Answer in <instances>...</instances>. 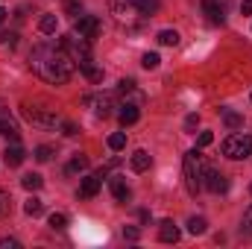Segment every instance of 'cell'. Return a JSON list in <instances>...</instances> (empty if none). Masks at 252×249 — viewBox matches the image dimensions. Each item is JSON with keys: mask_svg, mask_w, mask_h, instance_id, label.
Returning a JSON list of instances; mask_svg holds the SVG:
<instances>
[{"mask_svg": "<svg viewBox=\"0 0 252 249\" xmlns=\"http://www.w3.org/2000/svg\"><path fill=\"white\" fill-rule=\"evenodd\" d=\"M30 67H32V73H38L44 82H50V85H64L70 76H73V67L76 62L64 53V47L59 44H38V47H32V53H30Z\"/></svg>", "mask_w": 252, "mask_h": 249, "instance_id": "obj_1", "label": "cell"}, {"mask_svg": "<svg viewBox=\"0 0 252 249\" xmlns=\"http://www.w3.org/2000/svg\"><path fill=\"white\" fill-rule=\"evenodd\" d=\"M205 156L199 150H190L185 156V164H182V173H185V187H188L190 196H196L202 190V182H205Z\"/></svg>", "mask_w": 252, "mask_h": 249, "instance_id": "obj_2", "label": "cell"}, {"mask_svg": "<svg viewBox=\"0 0 252 249\" xmlns=\"http://www.w3.org/2000/svg\"><path fill=\"white\" fill-rule=\"evenodd\" d=\"M223 156H226V158H235V161L250 158L252 156V135H247V132L229 135V138L223 141Z\"/></svg>", "mask_w": 252, "mask_h": 249, "instance_id": "obj_3", "label": "cell"}, {"mask_svg": "<svg viewBox=\"0 0 252 249\" xmlns=\"http://www.w3.org/2000/svg\"><path fill=\"white\" fill-rule=\"evenodd\" d=\"M24 118L30 124L41 126V129H56L62 126V118L53 112V109H44V106H24Z\"/></svg>", "mask_w": 252, "mask_h": 249, "instance_id": "obj_4", "label": "cell"}, {"mask_svg": "<svg viewBox=\"0 0 252 249\" xmlns=\"http://www.w3.org/2000/svg\"><path fill=\"white\" fill-rule=\"evenodd\" d=\"M109 12H112V18L121 24V27H135V21H138V3L135 0H109Z\"/></svg>", "mask_w": 252, "mask_h": 249, "instance_id": "obj_5", "label": "cell"}, {"mask_svg": "<svg viewBox=\"0 0 252 249\" xmlns=\"http://www.w3.org/2000/svg\"><path fill=\"white\" fill-rule=\"evenodd\" d=\"M59 44L64 47V53L76 62V67L82 62H91V44H88V38H82V35H79V38H76V35H64Z\"/></svg>", "mask_w": 252, "mask_h": 249, "instance_id": "obj_6", "label": "cell"}, {"mask_svg": "<svg viewBox=\"0 0 252 249\" xmlns=\"http://www.w3.org/2000/svg\"><path fill=\"white\" fill-rule=\"evenodd\" d=\"M73 30H76V35H82V38H97L100 35V30H103V24H100V18L97 15H79L76 18V24H73Z\"/></svg>", "mask_w": 252, "mask_h": 249, "instance_id": "obj_7", "label": "cell"}, {"mask_svg": "<svg viewBox=\"0 0 252 249\" xmlns=\"http://www.w3.org/2000/svg\"><path fill=\"white\" fill-rule=\"evenodd\" d=\"M82 103H85V106H94V109H97V115H103V118H109V115H112V109H121V106H115V94H97V97H85Z\"/></svg>", "mask_w": 252, "mask_h": 249, "instance_id": "obj_8", "label": "cell"}, {"mask_svg": "<svg viewBox=\"0 0 252 249\" xmlns=\"http://www.w3.org/2000/svg\"><path fill=\"white\" fill-rule=\"evenodd\" d=\"M202 187L205 190H211V193H226L229 190V179L220 173V170H205V182H202Z\"/></svg>", "mask_w": 252, "mask_h": 249, "instance_id": "obj_9", "label": "cell"}, {"mask_svg": "<svg viewBox=\"0 0 252 249\" xmlns=\"http://www.w3.org/2000/svg\"><path fill=\"white\" fill-rule=\"evenodd\" d=\"M129 164H132V170H135V173H144V170H150V167H153V156H150L147 150H135V153H132V158H129Z\"/></svg>", "mask_w": 252, "mask_h": 249, "instance_id": "obj_10", "label": "cell"}, {"mask_svg": "<svg viewBox=\"0 0 252 249\" xmlns=\"http://www.w3.org/2000/svg\"><path fill=\"white\" fill-rule=\"evenodd\" d=\"M100 176H85L82 182H79V199H91V196H97L100 193Z\"/></svg>", "mask_w": 252, "mask_h": 249, "instance_id": "obj_11", "label": "cell"}, {"mask_svg": "<svg viewBox=\"0 0 252 249\" xmlns=\"http://www.w3.org/2000/svg\"><path fill=\"white\" fill-rule=\"evenodd\" d=\"M3 158H6V164H9V167H21L27 156H24V147H21L18 141H12V147H6V153H3Z\"/></svg>", "mask_w": 252, "mask_h": 249, "instance_id": "obj_12", "label": "cell"}, {"mask_svg": "<svg viewBox=\"0 0 252 249\" xmlns=\"http://www.w3.org/2000/svg\"><path fill=\"white\" fill-rule=\"evenodd\" d=\"M158 238H161L164 244H176V241H179V229L173 226V220H164V223L158 226Z\"/></svg>", "mask_w": 252, "mask_h": 249, "instance_id": "obj_13", "label": "cell"}, {"mask_svg": "<svg viewBox=\"0 0 252 249\" xmlns=\"http://www.w3.org/2000/svg\"><path fill=\"white\" fill-rule=\"evenodd\" d=\"M118 118H121V124H124V126H132L138 118H141V112H138V106H135V103H126V106H121Z\"/></svg>", "mask_w": 252, "mask_h": 249, "instance_id": "obj_14", "label": "cell"}, {"mask_svg": "<svg viewBox=\"0 0 252 249\" xmlns=\"http://www.w3.org/2000/svg\"><path fill=\"white\" fill-rule=\"evenodd\" d=\"M112 196H115L118 202H126V199L132 196V190H129V185H126V182L121 179V176H115V179H112Z\"/></svg>", "mask_w": 252, "mask_h": 249, "instance_id": "obj_15", "label": "cell"}, {"mask_svg": "<svg viewBox=\"0 0 252 249\" xmlns=\"http://www.w3.org/2000/svg\"><path fill=\"white\" fill-rule=\"evenodd\" d=\"M202 12H205L208 24H214V27L226 21V9H220V6H205V3H202Z\"/></svg>", "mask_w": 252, "mask_h": 249, "instance_id": "obj_16", "label": "cell"}, {"mask_svg": "<svg viewBox=\"0 0 252 249\" xmlns=\"http://www.w3.org/2000/svg\"><path fill=\"white\" fill-rule=\"evenodd\" d=\"M85 167H88V158H85L82 153H76V156L67 161V167H64V170H67V173H82Z\"/></svg>", "mask_w": 252, "mask_h": 249, "instance_id": "obj_17", "label": "cell"}, {"mask_svg": "<svg viewBox=\"0 0 252 249\" xmlns=\"http://www.w3.org/2000/svg\"><path fill=\"white\" fill-rule=\"evenodd\" d=\"M135 3H138V12L141 15H150V18L161 9V0H135Z\"/></svg>", "mask_w": 252, "mask_h": 249, "instance_id": "obj_18", "label": "cell"}, {"mask_svg": "<svg viewBox=\"0 0 252 249\" xmlns=\"http://www.w3.org/2000/svg\"><path fill=\"white\" fill-rule=\"evenodd\" d=\"M56 27H59V21H56V15H44V18L38 21V30H41L44 35H53V32H56Z\"/></svg>", "mask_w": 252, "mask_h": 249, "instance_id": "obj_19", "label": "cell"}, {"mask_svg": "<svg viewBox=\"0 0 252 249\" xmlns=\"http://www.w3.org/2000/svg\"><path fill=\"white\" fill-rule=\"evenodd\" d=\"M158 44L176 47V44H179V32H176V30H161V32H158Z\"/></svg>", "mask_w": 252, "mask_h": 249, "instance_id": "obj_20", "label": "cell"}, {"mask_svg": "<svg viewBox=\"0 0 252 249\" xmlns=\"http://www.w3.org/2000/svg\"><path fill=\"white\" fill-rule=\"evenodd\" d=\"M79 70H82L91 82H100V79H103V70H100V67H94V62H82V64H79Z\"/></svg>", "mask_w": 252, "mask_h": 249, "instance_id": "obj_21", "label": "cell"}, {"mask_svg": "<svg viewBox=\"0 0 252 249\" xmlns=\"http://www.w3.org/2000/svg\"><path fill=\"white\" fill-rule=\"evenodd\" d=\"M223 124L229 126V129H241V126H244V118H241L238 112H232V109H226V112H223Z\"/></svg>", "mask_w": 252, "mask_h": 249, "instance_id": "obj_22", "label": "cell"}, {"mask_svg": "<svg viewBox=\"0 0 252 249\" xmlns=\"http://www.w3.org/2000/svg\"><path fill=\"white\" fill-rule=\"evenodd\" d=\"M205 229H208L205 217H190L188 220V232L190 235H205Z\"/></svg>", "mask_w": 252, "mask_h": 249, "instance_id": "obj_23", "label": "cell"}, {"mask_svg": "<svg viewBox=\"0 0 252 249\" xmlns=\"http://www.w3.org/2000/svg\"><path fill=\"white\" fill-rule=\"evenodd\" d=\"M24 211H27V214H30V217H38V214H41V211H44V202H41V199H35V196H32V199H27V202H24Z\"/></svg>", "mask_w": 252, "mask_h": 249, "instance_id": "obj_24", "label": "cell"}, {"mask_svg": "<svg viewBox=\"0 0 252 249\" xmlns=\"http://www.w3.org/2000/svg\"><path fill=\"white\" fill-rule=\"evenodd\" d=\"M21 185L27 187V190H38V187L44 185V179H41L38 173H27V176L21 179Z\"/></svg>", "mask_w": 252, "mask_h": 249, "instance_id": "obj_25", "label": "cell"}, {"mask_svg": "<svg viewBox=\"0 0 252 249\" xmlns=\"http://www.w3.org/2000/svg\"><path fill=\"white\" fill-rule=\"evenodd\" d=\"M124 147H126V135H124V132L109 135V150H115V153H118V150H124Z\"/></svg>", "mask_w": 252, "mask_h": 249, "instance_id": "obj_26", "label": "cell"}, {"mask_svg": "<svg viewBox=\"0 0 252 249\" xmlns=\"http://www.w3.org/2000/svg\"><path fill=\"white\" fill-rule=\"evenodd\" d=\"M241 232L247 235V238H252V205L244 211V220H241Z\"/></svg>", "mask_w": 252, "mask_h": 249, "instance_id": "obj_27", "label": "cell"}, {"mask_svg": "<svg viewBox=\"0 0 252 249\" xmlns=\"http://www.w3.org/2000/svg\"><path fill=\"white\" fill-rule=\"evenodd\" d=\"M158 62H161V59H158V53H144V59H141V64H144L147 70H156Z\"/></svg>", "mask_w": 252, "mask_h": 249, "instance_id": "obj_28", "label": "cell"}, {"mask_svg": "<svg viewBox=\"0 0 252 249\" xmlns=\"http://www.w3.org/2000/svg\"><path fill=\"white\" fill-rule=\"evenodd\" d=\"M64 226H67V217H64V214H59V211H56V214H50V229H56V232H59V229H64Z\"/></svg>", "mask_w": 252, "mask_h": 249, "instance_id": "obj_29", "label": "cell"}, {"mask_svg": "<svg viewBox=\"0 0 252 249\" xmlns=\"http://www.w3.org/2000/svg\"><path fill=\"white\" fill-rule=\"evenodd\" d=\"M9 208H12V199H9V193L0 187V217H6V214H9Z\"/></svg>", "mask_w": 252, "mask_h": 249, "instance_id": "obj_30", "label": "cell"}, {"mask_svg": "<svg viewBox=\"0 0 252 249\" xmlns=\"http://www.w3.org/2000/svg\"><path fill=\"white\" fill-rule=\"evenodd\" d=\"M35 158L38 161H50L53 158V147H35Z\"/></svg>", "mask_w": 252, "mask_h": 249, "instance_id": "obj_31", "label": "cell"}, {"mask_svg": "<svg viewBox=\"0 0 252 249\" xmlns=\"http://www.w3.org/2000/svg\"><path fill=\"white\" fill-rule=\"evenodd\" d=\"M124 238L126 241H138L141 238V229L138 226H124Z\"/></svg>", "mask_w": 252, "mask_h": 249, "instance_id": "obj_32", "label": "cell"}, {"mask_svg": "<svg viewBox=\"0 0 252 249\" xmlns=\"http://www.w3.org/2000/svg\"><path fill=\"white\" fill-rule=\"evenodd\" d=\"M64 9H67V15H79V12H82V3H79V0H67Z\"/></svg>", "mask_w": 252, "mask_h": 249, "instance_id": "obj_33", "label": "cell"}, {"mask_svg": "<svg viewBox=\"0 0 252 249\" xmlns=\"http://www.w3.org/2000/svg\"><path fill=\"white\" fill-rule=\"evenodd\" d=\"M214 141V135L211 132H199V138H196V147H208Z\"/></svg>", "mask_w": 252, "mask_h": 249, "instance_id": "obj_34", "label": "cell"}, {"mask_svg": "<svg viewBox=\"0 0 252 249\" xmlns=\"http://www.w3.org/2000/svg\"><path fill=\"white\" fill-rule=\"evenodd\" d=\"M62 132L67 135V138H73V135H76L79 129H76V124H70V121H62Z\"/></svg>", "mask_w": 252, "mask_h": 249, "instance_id": "obj_35", "label": "cell"}, {"mask_svg": "<svg viewBox=\"0 0 252 249\" xmlns=\"http://www.w3.org/2000/svg\"><path fill=\"white\" fill-rule=\"evenodd\" d=\"M21 247V241H15V238H3L0 241V249H18Z\"/></svg>", "mask_w": 252, "mask_h": 249, "instance_id": "obj_36", "label": "cell"}, {"mask_svg": "<svg viewBox=\"0 0 252 249\" xmlns=\"http://www.w3.org/2000/svg\"><path fill=\"white\" fill-rule=\"evenodd\" d=\"M121 94H129V91H135V82L132 79H121V88H118Z\"/></svg>", "mask_w": 252, "mask_h": 249, "instance_id": "obj_37", "label": "cell"}, {"mask_svg": "<svg viewBox=\"0 0 252 249\" xmlns=\"http://www.w3.org/2000/svg\"><path fill=\"white\" fill-rule=\"evenodd\" d=\"M199 126V115H188L185 118V129H196Z\"/></svg>", "mask_w": 252, "mask_h": 249, "instance_id": "obj_38", "label": "cell"}, {"mask_svg": "<svg viewBox=\"0 0 252 249\" xmlns=\"http://www.w3.org/2000/svg\"><path fill=\"white\" fill-rule=\"evenodd\" d=\"M205 6H220V9H226L229 6V0H202Z\"/></svg>", "mask_w": 252, "mask_h": 249, "instance_id": "obj_39", "label": "cell"}, {"mask_svg": "<svg viewBox=\"0 0 252 249\" xmlns=\"http://www.w3.org/2000/svg\"><path fill=\"white\" fill-rule=\"evenodd\" d=\"M241 12H244V15H252V0H244V3H241Z\"/></svg>", "mask_w": 252, "mask_h": 249, "instance_id": "obj_40", "label": "cell"}, {"mask_svg": "<svg viewBox=\"0 0 252 249\" xmlns=\"http://www.w3.org/2000/svg\"><path fill=\"white\" fill-rule=\"evenodd\" d=\"M138 220H141V223H150V211H147V208H141V211H138Z\"/></svg>", "mask_w": 252, "mask_h": 249, "instance_id": "obj_41", "label": "cell"}, {"mask_svg": "<svg viewBox=\"0 0 252 249\" xmlns=\"http://www.w3.org/2000/svg\"><path fill=\"white\" fill-rule=\"evenodd\" d=\"M6 15H9V12H6V9H0V24L6 21Z\"/></svg>", "mask_w": 252, "mask_h": 249, "instance_id": "obj_42", "label": "cell"}]
</instances>
